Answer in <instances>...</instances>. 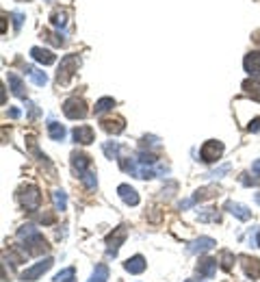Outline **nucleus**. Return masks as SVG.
<instances>
[{
	"mask_svg": "<svg viewBox=\"0 0 260 282\" xmlns=\"http://www.w3.org/2000/svg\"><path fill=\"white\" fill-rule=\"evenodd\" d=\"M17 239L24 241V254H44L48 250V243L44 241L41 232L37 230L33 224L22 226V228L17 230Z\"/></svg>",
	"mask_w": 260,
	"mask_h": 282,
	"instance_id": "nucleus-1",
	"label": "nucleus"
},
{
	"mask_svg": "<svg viewBox=\"0 0 260 282\" xmlns=\"http://www.w3.org/2000/svg\"><path fill=\"white\" fill-rule=\"evenodd\" d=\"M17 200H20V204L29 213H35V211H39V206H41V191L35 185H26L17 191Z\"/></svg>",
	"mask_w": 260,
	"mask_h": 282,
	"instance_id": "nucleus-2",
	"label": "nucleus"
},
{
	"mask_svg": "<svg viewBox=\"0 0 260 282\" xmlns=\"http://www.w3.org/2000/svg\"><path fill=\"white\" fill-rule=\"evenodd\" d=\"M78 68H80V57H78V54H65V57L61 59L59 72H57V83L65 85L78 72Z\"/></svg>",
	"mask_w": 260,
	"mask_h": 282,
	"instance_id": "nucleus-3",
	"label": "nucleus"
},
{
	"mask_svg": "<svg viewBox=\"0 0 260 282\" xmlns=\"http://www.w3.org/2000/svg\"><path fill=\"white\" fill-rule=\"evenodd\" d=\"M63 113L68 120H85L87 113H89V109H87V102L82 98L78 96H74V98H68L63 102Z\"/></svg>",
	"mask_w": 260,
	"mask_h": 282,
	"instance_id": "nucleus-4",
	"label": "nucleus"
},
{
	"mask_svg": "<svg viewBox=\"0 0 260 282\" xmlns=\"http://www.w3.org/2000/svg\"><path fill=\"white\" fill-rule=\"evenodd\" d=\"M126 236H128V226H124V224L113 228V232L106 236V256L109 258L117 256V252H119V248H122V243L126 241Z\"/></svg>",
	"mask_w": 260,
	"mask_h": 282,
	"instance_id": "nucleus-5",
	"label": "nucleus"
},
{
	"mask_svg": "<svg viewBox=\"0 0 260 282\" xmlns=\"http://www.w3.org/2000/svg\"><path fill=\"white\" fill-rule=\"evenodd\" d=\"M221 154H224V143L217 141V139H208L200 148V159L204 163H215L221 159Z\"/></svg>",
	"mask_w": 260,
	"mask_h": 282,
	"instance_id": "nucleus-6",
	"label": "nucleus"
},
{
	"mask_svg": "<svg viewBox=\"0 0 260 282\" xmlns=\"http://www.w3.org/2000/svg\"><path fill=\"white\" fill-rule=\"evenodd\" d=\"M50 267H52V258L46 256V258H41V261H37L35 265H31L29 269H24L22 276H20V280H24V282H35L37 278H41Z\"/></svg>",
	"mask_w": 260,
	"mask_h": 282,
	"instance_id": "nucleus-7",
	"label": "nucleus"
},
{
	"mask_svg": "<svg viewBox=\"0 0 260 282\" xmlns=\"http://www.w3.org/2000/svg\"><path fill=\"white\" fill-rule=\"evenodd\" d=\"M239 261H241V267H243V271H245L247 278H252V280H258V278H260V261H258V258L243 254V256H239Z\"/></svg>",
	"mask_w": 260,
	"mask_h": 282,
	"instance_id": "nucleus-8",
	"label": "nucleus"
},
{
	"mask_svg": "<svg viewBox=\"0 0 260 282\" xmlns=\"http://www.w3.org/2000/svg\"><path fill=\"white\" fill-rule=\"evenodd\" d=\"M72 169L80 176H85L87 171H89V165H91V159L87 157V154H82V152H72Z\"/></svg>",
	"mask_w": 260,
	"mask_h": 282,
	"instance_id": "nucleus-9",
	"label": "nucleus"
},
{
	"mask_svg": "<svg viewBox=\"0 0 260 282\" xmlns=\"http://www.w3.org/2000/svg\"><path fill=\"white\" fill-rule=\"evenodd\" d=\"M215 245H217L215 239H210V236H200V239L189 243V252L191 254H204V252H210Z\"/></svg>",
	"mask_w": 260,
	"mask_h": 282,
	"instance_id": "nucleus-10",
	"label": "nucleus"
},
{
	"mask_svg": "<svg viewBox=\"0 0 260 282\" xmlns=\"http://www.w3.org/2000/svg\"><path fill=\"white\" fill-rule=\"evenodd\" d=\"M243 68L252 78H260V52H249L243 59Z\"/></svg>",
	"mask_w": 260,
	"mask_h": 282,
	"instance_id": "nucleus-11",
	"label": "nucleus"
},
{
	"mask_svg": "<svg viewBox=\"0 0 260 282\" xmlns=\"http://www.w3.org/2000/svg\"><path fill=\"white\" fill-rule=\"evenodd\" d=\"M72 137L80 145H89L94 141V128H91V126H76V128L72 131Z\"/></svg>",
	"mask_w": 260,
	"mask_h": 282,
	"instance_id": "nucleus-12",
	"label": "nucleus"
},
{
	"mask_svg": "<svg viewBox=\"0 0 260 282\" xmlns=\"http://www.w3.org/2000/svg\"><path fill=\"white\" fill-rule=\"evenodd\" d=\"M31 57H33L37 63H41V66H52V63L57 61V54H52L48 48H39V46L31 48Z\"/></svg>",
	"mask_w": 260,
	"mask_h": 282,
	"instance_id": "nucleus-13",
	"label": "nucleus"
},
{
	"mask_svg": "<svg viewBox=\"0 0 260 282\" xmlns=\"http://www.w3.org/2000/svg\"><path fill=\"white\" fill-rule=\"evenodd\" d=\"M226 211H230V215H234L236 220H241V222H247L249 217H252V211H249L245 204L232 202V200H228V202H226Z\"/></svg>",
	"mask_w": 260,
	"mask_h": 282,
	"instance_id": "nucleus-14",
	"label": "nucleus"
},
{
	"mask_svg": "<svg viewBox=\"0 0 260 282\" xmlns=\"http://www.w3.org/2000/svg\"><path fill=\"white\" fill-rule=\"evenodd\" d=\"M102 128L109 135H119V133H124L126 122H124V117H104L102 120Z\"/></svg>",
	"mask_w": 260,
	"mask_h": 282,
	"instance_id": "nucleus-15",
	"label": "nucleus"
},
{
	"mask_svg": "<svg viewBox=\"0 0 260 282\" xmlns=\"http://www.w3.org/2000/svg\"><path fill=\"white\" fill-rule=\"evenodd\" d=\"M117 196L122 198L124 204H128V206H137L139 204V193L130 185H119L117 187Z\"/></svg>",
	"mask_w": 260,
	"mask_h": 282,
	"instance_id": "nucleus-16",
	"label": "nucleus"
},
{
	"mask_svg": "<svg viewBox=\"0 0 260 282\" xmlns=\"http://www.w3.org/2000/svg\"><path fill=\"white\" fill-rule=\"evenodd\" d=\"M145 267H147V263H145V258L141 256V254H137V256L128 258L124 263V269L128 271V274H143Z\"/></svg>",
	"mask_w": 260,
	"mask_h": 282,
	"instance_id": "nucleus-17",
	"label": "nucleus"
},
{
	"mask_svg": "<svg viewBox=\"0 0 260 282\" xmlns=\"http://www.w3.org/2000/svg\"><path fill=\"white\" fill-rule=\"evenodd\" d=\"M215 271H217V261L215 258H202L198 263V274L202 278H212L215 276Z\"/></svg>",
	"mask_w": 260,
	"mask_h": 282,
	"instance_id": "nucleus-18",
	"label": "nucleus"
},
{
	"mask_svg": "<svg viewBox=\"0 0 260 282\" xmlns=\"http://www.w3.org/2000/svg\"><path fill=\"white\" fill-rule=\"evenodd\" d=\"M9 85H11V92L17 98H26V87L22 83V78L15 74V72H9Z\"/></svg>",
	"mask_w": 260,
	"mask_h": 282,
	"instance_id": "nucleus-19",
	"label": "nucleus"
},
{
	"mask_svg": "<svg viewBox=\"0 0 260 282\" xmlns=\"http://www.w3.org/2000/svg\"><path fill=\"white\" fill-rule=\"evenodd\" d=\"M215 196H217V187H202L191 196V200H193V204H198V202H204V200H210Z\"/></svg>",
	"mask_w": 260,
	"mask_h": 282,
	"instance_id": "nucleus-20",
	"label": "nucleus"
},
{
	"mask_svg": "<svg viewBox=\"0 0 260 282\" xmlns=\"http://www.w3.org/2000/svg\"><path fill=\"white\" fill-rule=\"evenodd\" d=\"M48 135L52 141H63L65 139V126L54 122V120H48Z\"/></svg>",
	"mask_w": 260,
	"mask_h": 282,
	"instance_id": "nucleus-21",
	"label": "nucleus"
},
{
	"mask_svg": "<svg viewBox=\"0 0 260 282\" xmlns=\"http://www.w3.org/2000/svg\"><path fill=\"white\" fill-rule=\"evenodd\" d=\"M26 74H29V78L33 80L35 85H39V87H44L46 83H48V76H46V72H41V70H37V68H33V66H26Z\"/></svg>",
	"mask_w": 260,
	"mask_h": 282,
	"instance_id": "nucleus-22",
	"label": "nucleus"
},
{
	"mask_svg": "<svg viewBox=\"0 0 260 282\" xmlns=\"http://www.w3.org/2000/svg\"><path fill=\"white\" fill-rule=\"evenodd\" d=\"M50 20H52L54 29L61 31V29H65V26H68V11H61V9H57V11H52Z\"/></svg>",
	"mask_w": 260,
	"mask_h": 282,
	"instance_id": "nucleus-23",
	"label": "nucleus"
},
{
	"mask_svg": "<svg viewBox=\"0 0 260 282\" xmlns=\"http://www.w3.org/2000/svg\"><path fill=\"white\" fill-rule=\"evenodd\" d=\"M52 202H54V208H57V211H65V208H68V196H65V191L63 189H57L52 193Z\"/></svg>",
	"mask_w": 260,
	"mask_h": 282,
	"instance_id": "nucleus-24",
	"label": "nucleus"
},
{
	"mask_svg": "<svg viewBox=\"0 0 260 282\" xmlns=\"http://www.w3.org/2000/svg\"><path fill=\"white\" fill-rule=\"evenodd\" d=\"M106 280H109V267L104 265V263H100V265H96L89 282H106Z\"/></svg>",
	"mask_w": 260,
	"mask_h": 282,
	"instance_id": "nucleus-25",
	"label": "nucleus"
},
{
	"mask_svg": "<svg viewBox=\"0 0 260 282\" xmlns=\"http://www.w3.org/2000/svg\"><path fill=\"white\" fill-rule=\"evenodd\" d=\"M198 220L204 222V224H208V222L217 224L219 222V213L215 211V208H202V211L198 213Z\"/></svg>",
	"mask_w": 260,
	"mask_h": 282,
	"instance_id": "nucleus-26",
	"label": "nucleus"
},
{
	"mask_svg": "<svg viewBox=\"0 0 260 282\" xmlns=\"http://www.w3.org/2000/svg\"><path fill=\"white\" fill-rule=\"evenodd\" d=\"M102 150H104V154H106V159H119V150H122V145L119 143H115V141H106L104 145H102Z\"/></svg>",
	"mask_w": 260,
	"mask_h": 282,
	"instance_id": "nucleus-27",
	"label": "nucleus"
},
{
	"mask_svg": "<svg viewBox=\"0 0 260 282\" xmlns=\"http://www.w3.org/2000/svg\"><path fill=\"white\" fill-rule=\"evenodd\" d=\"M115 106V100L113 98H100L98 102H96V115H102V113H106V111H111V109Z\"/></svg>",
	"mask_w": 260,
	"mask_h": 282,
	"instance_id": "nucleus-28",
	"label": "nucleus"
},
{
	"mask_svg": "<svg viewBox=\"0 0 260 282\" xmlns=\"http://www.w3.org/2000/svg\"><path fill=\"white\" fill-rule=\"evenodd\" d=\"M245 89L247 94H252L254 98H260V78H252V80H243V85H241Z\"/></svg>",
	"mask_w": 260,
	"mask_h": 282,
	"instance_id": "nucleus-29",
	"label": "nucleus"
},
{
	"mask_svg": "<svg viewBox=\"0 0 260 282\" xmlns=\"http://www.w3.org/2000/svg\"><path fill=\"white\" fill-rule=\"evenodd\" d=\"M137 161L141 163V165H154V163L159 161V157L152 152H147V150H141V152H137Z\"/></svg>",
	"mask_w": 260,
	"mask_h": 282,
	"instance_id": "nucleus-30",
	"label": "nucleus"
},
{
	"mask_svg": "<svg viewBox=\"0 0 260 282\" xmlns=\"http://www.w3.org/2000/svg\"><path fill=\"white\" fill-rule=\"evenodd\" d=\"M74 276H76V269L65 267L63 271H59V274L54 276V282H74Z\"/></svg>",
	"mask_w": 260,
	"mask_h": 282,
	"instance_id": "nucleus-31",
	"label": "nucleus"
},
{
	"mask_svg": "<svg viewBox=\"0 0 260 282\" xmlns=\"http://www.w3.org/2000/svg\"><path fill=\"white\" fill-rule=\"evenodd\" d=\"M241 183L245 187H260V174H241Z\"/></svg>",
	"mask_w": 260,
	"mask_h": 282,
	"instance_id": "nucleus-32",
	"label": "nucleus"
},
{
	"mask_svg": "<svg viewBox=\"0 0 260 282\" xmlns=\"http://www.w3.org/2000/svg\"><path fill=\"white\" fill-rule=\"evenodd\" d=\"M141 145L143 148H161V141H159V137H154V135H145L141 139Z\"/></svg>",
	"mask_w": 260,
	"mask_h": 282,
	"instance_id": "nucleus-33",
	"label": "nucleus"
},
{
	"mask_svg": "<svg viewBox=\"0 0 260 282\" xmlns=\"http://www.w3.org/2000/svg\"><path fill=\"white\" fill-rule=\"evenodd\" d=\"M80 180H82V185H85L87 189H96V185H98V180H96V174H94V171H87L85 176H80Z\"/></svg>",
	"mask_w": 260,
	"mask_h": 282,
	"instance_id": "nucleus-34",
	"label": "nucleus"
},
{
	"mask_svg": "<svg viewBox=\"0 0 260 282\" xmlns=\"http://www.w3.org/2000/svg\"><path fill=\"white\" fill-rule=\"evenodd\" d=\"M232 263H234V256H232V252H228V250L221 252V267H224V269H232Z\"/></svg>",
	"mask_w": 260,
	"mask_h": 282,
	"instance_id": "nucleus-35",
	"label": "nucleus"
},
{
	"mask_svg": "<svg viewBox=\"0 0 260 282\" xmlns=\"http://www.w3.org/2000/svg\"><path fill=\"white\" fill-rule=\"evenodd\" d=\"M9 15L13 17V26H15V31H20V29H22V22H24V13H20V11H11Z\"/></svg>",
	"mask_w": 260,
	"mask_h": 282,
	"instance_id": "nucleus-36",
	"label": "nucleus"
},
{
	"mask_svg": "<svg viewBox=\"0 0 260 282\" xmlns=\"http://www.w3.org/2000/svg\"><path fill=\"white\" fill-rule=\"evenodd\" d=\"M228 171H230V165H221L219 169H215V171H210V178H224V174H228Z\"/></svg>",
	"mask_w": 260,
	"mask_h": 282,
	"instance_id": "nucleus-37",
	"label": "nucleus"
},
{
	"mask_svg": "<svg viewBox=\"0 0 260 282\" xmlns=\"http://www.w3.org/2000/svg\"><path fill=\"white\" fill-rule=\"evenodd\" d=\"M247 131H249V133H258V131H260V115L256 117V120H252V122L247 124Z\"/></svg>",
	"mask_w": 260,
	"mask_h": 282,
	"instance_id": "nucleus-38",
	"label": "nucleus"
},
{
	"mask_svg": "<svg viewBox=\"0 0 260 282\" xmlns=\"http://www.w3.org/2000/svg\"><path fill=\"white\" fill-rule=\"evenodd\" d=\"M176 189H178V185H176V183H169V185H167V189H163V196L169 198V196H171V191H176Z\"/></svg>",
	"mask_w": 260,
	"mask_h": 282,
	"instance_id": "nucleus-39",
	"label": "nucleus"
},
{
	"mask_svg": "<svg viewBox=\"0 0 260 282\" xmlns=\"http://www.w3.org/2000/svg\"><path fill=\"white\" fill-rule=\"evenodd\" d=\"M7 115L11 117V120H17V117H20V109H15V106H13V109H9Z\"/></svg>",
	"mask_w": 260,
	"mask_h": 282,
	"instance_id": "nucleus-40",
	"label": "nucleus"
},
{
	"mask_svg": "<svg viewBox=\"0 0 260 282\" xmlns=\"http://www.w3.org/2000/svg\"><path fill=\"white\" fill-rule=\"evenodd\" d=\"M39 222H41V224H52V222H54V215H50V213H48V215H41Z\"/></svg>",
	"mask_w": 260,
	"mask_h": 282,
	"instance_id": "nucleus-41",
	"label": "nucleus"
},
{
	"mask_svg": "<svg viewBox=\"0 0 260 282\" xmlns=\"http://www.w3.org/2000/svg\"><path fill=\"white\" fill-rule=\"evenodd\" d=\"M252 167H254V171H260V159H258V161L254 163V165H252Z\"/></svg>",
	"mask_w": 260,
	"mask_h": 282,
	"instance_id": "nucleus-42",
	"label": "nucleus"
},
{
	"mask_svg": "<svg viewBox=\"0 0 260 282\" xmlns=\"http://www.w3.org/2000/svg\"><path fill=\"white\" fill-rule=\"evenodd\" d=\"M256 245L260 248V228H258V234H256Z\"/></svg>",
	"mask_w": 260,
	"mask_h": 282,
	"instance_id": "nucleus-43",
	"label": "nucleus"
},
{
	"mask_svg": "<svg viewBox=\"0 0 260 282\" xmlns=\"http://www.w3.org/2000/svg\"><path fill=\"white\" fill-rule=\"evenodd\" d=\"M254 200H256V204H260V193H256V196H254Z\"/></svg>",
	"mask_w": 260,
	"mask_h": 282,
	"instance_id": "nucleus-44",
	"label": "nucleus"
},
{
	"mask_svg": "<svg viewBox=\"0 0 260 282\" xmlns=\"http://www.w3.org/2000/svg\"><path fill=\"white\" fill-rule=\"evenodd\" d=\"M187 282H198V280H187Z\"/></svg>",
	"mask_w": 260,
	"mask_h": 282,
	"instance_id": "nucleus-45",
	"label": "nucleus"
},
{
	"mask_svg": "<svg viewBox=\"0 0 260 282\" xmlns=\"http://www.w3.org/2000/svg\"><path fill=\"white\" fill-rule=\"evenodd\" d=\"M17 3H24V0H17Z\"/></svg>",
	"mask_w": 260,
	"mask_h": 282,
	"instance_id": "nucleus-46",
	"label": "nucleus"
}]
</instances>
